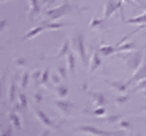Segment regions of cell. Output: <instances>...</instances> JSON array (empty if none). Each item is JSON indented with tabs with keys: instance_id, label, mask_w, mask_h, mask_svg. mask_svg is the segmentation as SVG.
Wrapping results in <instances>:
<instances>
[{
	"instance_id": "cell-1",
	"label": "cell",
	"mask_w": 146,
	"mask_h": 136,
	"mask_svg": "<svg viewBox=\"0 0 146 136\" xmlns=\"http://www.w3.org/2000/svg\"><path fill=\"white\" fill-rule=\"evenodd\" d=\"M81 11V10H86L85 8H79V7H74L69 3L68 0H65L64 3H62L59 7L57 8H53L50 9L45 12V18L47 19V21H56L60 18L65 17L66 15H68L69 12L72 11Z\"/></svg>"
},
{
	"instance_id": "cell-2",
	"label": "cell",
	"mask_w": 146,
	"mask_h": 136,
	"mask_svg": "<svg viewBox=\"0 0 146 136\" xmlns=\"http://www.w3.org/2000/svg\"><path fill=\"white\" fill-rule=\"evenodd\" d=\"M70 44H72V48L74 50V52L78 55V57L80 58L81 63L86 64L88 57L86 47H85V35L80 32L74 34L72 40H70Z\"/></svg>"
},
{
	"instance_id": "cell-3",
	"label": "cell",
	"mask_w": 146,
	"mask_h": 136,
	"mask_svg": "<svg viewBox=\"0 0 146 136\" xmlns=\"http://www.w3.org/2000/svg\"><path fill=\"white\" fill-rule=\"evenodd\" d=\"M143 55H144V50H139L133 53H129L127 55H120V58L124 59L125 64L130 70L136 72L144 60Z\"/></svg>"
},
{
	"instance_id": "cell-4",
	"label": "cell",
	"mask_w": 146,
	"mask_h": 136,
	"mask_svg": "<svg viewBox=\"0 0 146 136\" xmlns=\"http://www.w3.org/2000/svg\"><path fill=\"white\" fill-rule=\"evenodd\" d=\"M117 10H120L121 17L123 19L122 1H120V0H107L106 1V5H104V8H103V19L104 20L110 19Z\"/></svg>"
},
{
	"instance_id": "cell-5",
	"label": "cell",
	"mask_w": 146,
	"mask_h": 136,
	"mask_svg": "<svg viewBox=\"0 0 146 136\" xmlns=\"http://www.w3.org/2000/svg\"><path fill=\"white\" fill-rule=\"evenodd\" d=\"M76 132H79L82 134H88V135H111V134H114V133H110L108 131L99 129L97 126H94V125H86V124L77 126Z\"/></svg>"
},
{
	"instance_id": "cell-6",
	"label": "cell",
	"mask_w": 146,
	"mask_h": 136,
	"mask_svg": "<svg viewBox=\"0 0 146 136\" xmlns=\"http://www.w3.org/2000/svg\"><path fill=\"white\" fill-rule=\"evenodd\" d=\"M145 78H146V59H144L142 65L139 66V68L136 72H134L133 76L126 81V84H127V86L130 87L131 85L139 84L141 80H143V79Z\"/></svg>"
},
{
	"instance_id": "cell-7",
	"label": "cell",
	"mask_w": 146,
	"mask_h": 136,
	"mask_svg": "<svg viewBox=\"0 0 146 136\" xmlns=\"http://www.w3.org/2000/svg\"><path fill=\"white\" fill-rule=\"evenodd\" d=\"M54 105L57 107V110L64 116H69L72 109L74 107V103L68 100H57L54 101Z\"/></svg>"
},
{
	"instance_id": "cell-8",
	"label": "cell",
	"mask_w": 146,
	"mask_h": 136,
	"mask_svg": "<svg viewBox=\"0 0 146 136\" xmlns=\"http://www.w3.org/2000/svg\"><path fill=\"white\" fill-rule=\"evenodd\" d=\"M34 113L36 115L37 120L41 122L45 127H47V129H48V127H51V129H56V127H57V126L55 125V123L52 121L51 117L46 114L45 112H43L42 110H35Z\"/></svg>"
},
{
	"instance_id": "cell-9",
	"label": "cell",
	"mask_w": 146,
	"mask_h": 136,
	"mask_svg": "<svg viewBox=\"0 0 146 136\" xmlns=\"http://www.w3.org/2000/svg\"><path fill=\"white\" fill-rule=\"evenodd\" d=\"M30 9L28 11V20H33L35 17L41 13V5L40 0H29Z\"/></svg>"
},
{
	"instance_id": "cell-10",
	"label": "cell",
	"mask_w": 146,
	"mask_h": 136,
	"mask_svg": "<svg viewBox=\"0 0 146 136\" xmlns=\"http://www.w3.org/2000/svg\"><path fill=\"white\" fill-rule=\"evenodd\" d=\"M101 64H102V62H101V58L99 56V53L97 50H95L92 53V55H91V58H90V65H89L88 72L89 74L90 72H94L97 68H99L101 66Z\"/></svg>"
},
{
	"instance_id": "cell-11",
	"label": "cell",
	"mask_w": 146,
	"mask_h": 136,
	"mask_svg": "<svg viewBox=\"0 0 146 136\" xmlns=\"http://www.w3.org/2000/svg\"><path fill=\"white\" fill-rule=\"evenodd\" d=\"M108 82V85H109L113 90H115L117 92L119 93H123L125 92L126 90H127V84H126V81H107Z\"/></svg>"
},
{
	"instance_id": "cell-12",
	"label": "cell",
	"mask_w": 146,
	"mask_h": 136,
	"mask_svg": "<svg viewBox=\"0 0 146 136\" xmlns=\"http://www.w3.org/2000/svg\"><path fill=\"white\" fill-rule=\"evenodd\" d=\"M43 31H45V27H44L43 24L42 25H38V27H35V28H33L32 30H30L28 31L23 37H22V41H27V40H31V38H33V37H35L36 35H38L40 33H42Z\"/></svg>"
},
{
	"instance_id": "cell-13",
	"label": "cell",
	"mask_w": 146,
	"mask_h": 136,
	"mask_svg": "<svg viewBox=\"0 0 146 136\" xmlns=\"http://www.w3.org/2000/svg\"><path fill=\"white\" fill-rule=\"evenodd\" d=\"M19 78L18 74L15 76V79H12V82L10 84L9 89H8V100L9 102H13L17 96V80Z\"/></svg>"
},
{
	"instance_id": "cell-14",
	"label": "cell",
	"mask_w": 146,
	"mask_h": 136,
	"mask_svg": "<svg viewBox=\"0 0 146 136\" xmlns=\"http://www.w3.org/2000/svg\"><path fill=\"white\" fill-rule=\"evenodd\" d=\"M66 64H67V68H68V72L74 76L75 72V64H76V58L74 55L73 52H69L66 56Z\"/></svg>"
},
{
	"instance_id": "cell-15",
	"label": "cell",
	"mask_w": 146,
	"mask_h": 136,
	"mask_svg": "<svg viewBox=\"0 0 146 136\" xmlns=\"http://www.w3.org/2000/svg\"><path fill=\"white\" fill-rule=\"evenodd\" d=\"M91 97H92V100H94V104L96 107H103L106 104V97L103 93L99 92H90Z\"/></svg>"
},
{
	"instance_id": "cell-16",
	"label": "cell",
	"mask_w": 146,
	"mask_h": 136,
	"mask_svg": "<svg viewBox=\"0 0 146 136\" xmlns=\"http://www.w3.org/2000/svg\"><path fill=\"white\" fill-rule=\"evenodd\" d=\"M70 42H68V41H65L64 43L62 44V46L59 47V50L58 53L55 55V58H62L64 57V56H67V54L70 52Z\"/></svg>"
},
{
	"instance_id": "cell-17",
	"label": "cell",
	"mask_w": 146,
	"mask_h": 136,
	"mask_svg": "<svg viewBox=\"0 0 146 136\" xmlns=\"http://www.w3.org/2000/svg\"><path fill=\"white\" fill-rule=\"evenodd\" d=\"M125 24H141V25H146V10L143 15L129 19L124 22Z\"/></svg>"
},
{
	"instance_id": "cell-18",
	"label": "cell",
	"mask_w": 146,
	"mask_h": 136,
	"mask_svg": "<svg viewBox=\"0 0 146 136\" xmlns=\"http://www.w3.org/2000/svg\"><path fill=\"white\" fill-rule=\"evenodd\" d=\"M42 24L45 27V30H50V31L59 30L65 27V24H63V23H58V22H54V21H47V20H44L42 22Z\"/></svg>"
},
{
	"instance_id": "cell-19",
	"label": "cell",
	"mask_w": 146,
	"mask_h": 136,
	"mask_svg": "<svg viewBox=\"0 0 146 136\" xmlns=\"http://www.w3.org/2000/svg\"><path fill=\"white\" fill-rule=\"evenodd\" d=\"M136 48V43L135 42H129L123 45H119L115 47V53H122V52H131Z\"/></svg>"
},
{
	"instance_id": "cell-20",
	"label": "cell",
	"mask_w": 146,
	"mask_h": 136,
	"mask_svg": "<svg viewBox=\"0 0 146 136\" xmlns=\"http://www.w3.org/2000/svg\"><path fill=\"white\" fill-rule=\"evenodd\" d=\"M100 54L108 57V56H112L113 54H115V46H110V45H106V46H101L100 47Z\"/></svg>"
},
{
	"instance_id": "cell-21",
	"label": "cell",
	"mask_w": 146,
	"mask_h": 136,
	"mask_svg": "<svg viewBox=\"0 0 146 136\" xmlns=\"http://www.w3.org/2000/svg\"><path fill=\"white\" fill-rule=\"evenodd\" d=\"M9 119H10L11 124L13 125V127H15L17 129H21V121H20L19 115L15 113V111H12V112L10 113V115H9Z\"/></svg>"
},
{
	"instance_id": "cell-22",
	"label": "cell",
	"mask_w": 146,
	"mask_h": 136,
	"mask_svg": "<svg viewBox=\"0 0 146 136\" xmlns=\"http://www.w3.org/2000/svg\"><path fill=\"white\" fill-rule=\"evenodd\" d=\"M50 79H51V72H50V69H45L42 72V76H41V79H40V86L47 87Z\"/></svg>"
},
{
	"instance_id": "cell-23",
	"label": "cell",
	"mask_w": 146,
	"mask_h": 136,
	"mask_svg": "<svg viewBox=\"0 0 146 136\" xmlns=\"http://www.w3.org/2000/svg\"><path fill=\"white\" fill-rule=\"evenodd\" d=\"M29 81H30V72H24L22 74L21 78H20V88H21L22 90H24L28 87Z\"/></svg>"
},
{
	"instance_id": "cell-24",
	"label": "cell",
	"mask_w": 146,
	"mask_h": 136,
	"mask_svg": "<svg viewBox=\"0 0 146 136\" xmlns=\"http://www.w3.org/2000/svg\"><path fill=\"white\" fill-rule=\"evenodd\" d=\"M18 100H19V104L22 107V111H25L28 109V99H27V96L23 92L18 93Z\"/></svg>"
},
{
	"instance_id": "cell-25",
	"label": "cell",
	"mask_w": 146,
	"mask_h": 136,
	"mask_svg": "<svg viewBox=\"0 0 146 136\" xmlns=\"http://www.w3.org/2000/svg\"><path fill=\"white\" fill-rule=\"evenodd\" d=\"M56 94H57V97L60 98V99L66 98V97L68 96V88L66 86H64V85L58 86L56 88Z\"/></svg>"
},
{
	"instance_id": "cell-26",
	"label": "cell",
	"mask_w": 146,
	"mask_h": 136,
	"mask_svg": "<svg viewBox=\"0 0 146 136\" xmlns=\"http://www.w3.org/2000/svg\"><path fill=\"white\" fill-rule=\"evenodd\" d=\"M107 21V20H104V19H92L91 21H90V28L91 29H101L103 25V23Z\"/></svg>"
},
{
	"instance_id": "cell-27",
	"label": "cell",
	"mask_w": 146,
	"mask_h": 136,
	"mask_svg": "<svg viewBox=\"0 0 146 136\" xmlns=\"http://www.w3.org/2000/svg\"><path fill=\"white\" fill-rule=\"evenodd\" d=\"M146 89V78L141 80L139 84H136V86L131 90V92H139V91H144Z\"/></svg>"
},
{
	"instance_id": "cell-28",
	"label": "cell",
	"mask_w": 146,
	"mask_h": 136,
	"mask_svg": "<svg viewBox=\"0 0 146 136\" xmlns=\"http://www.w3.org/2000/svg\"><path fill=\"white\" fill-rule=\"evenodd\" d=\"M67 72H68V68L65 66H62V65L57 66V68H56V72L60 76L62 79H67Z\"/></svg>"
},
{
	"instance_id": "cell-29",
	"label": "cell",
	"mask_w": 146,
	"mask_h": 136,
	"mask_svg": "<svg viewBox=\"0 0 146 136\" xmlns=\"http://www.w3.org/2000/svg\"><path fill=\"white\" fill-rule=\"evenodd\" d=\"M41 76H42V72H41V70H34V72L31 74V77H32V79H33V81L36 84V86L40 85Z\"/></svg>"
},
{
	"instance_id": "cell-30",
	"label": "cell",
	"mask_w": 146,
	"mask_h": 136,
	"mask_svg": "<svg viewBox=\"0 0 146 136\" xmlns=\"http://www.w3.org/2000/svg\"><path fill=\"white\" fill-rule=\"evenodd\" d=\"M129 100H130V97L123 94V96H119L117 98H115V103L120 105V104H124V103H126Z\"/></svg>"
},
{
	"instance_id": "cell-31",
	"label": "cell",
	"mask_w": 146,
	"mask_h": 136,
	"mask_svg": "<svg viewBox=\"0 0 146 136\" xmlns=\"http://www.w3.org/2000/svg\"><path fill=\"white\" fill-rule=\"evenodd\" d=\"M119 127L122 129H126V131H130L131 129V124L127 121H124V120H121L119 122Z\"/></svg>"
},
{
	"instance_id": "cell-32",
	"label": "cell",
	"mask_w": 146,
	"mask_h": 136,
	"mask_svg": "<svg viewBox=\"0 0 146 136\" xmlns=\"http://www.w3.org/2000/svg\"><path fill=\"white\" fill-rule=\"evenodd\" d=\"M104 113H106V110H104L103 107H98V109L94 111V115L97 116V117H101Z\"/></svg>"
},
{
	"instance_id": "cell-33",
	"label": "cell",
	"mask_w": 146,
	"mask_h": 136,
	"mask_svg": "<svg viewBox=\"0 0 146 136\" xmlns=\"http://www.w3.org/2000/svg\"><path fill=\"white\" fill-rule=\"evenodd\" d=\"M119 119H121V116H119V115H112V116H109V117H104L103 121L109 122V123H113V122L119 121Z\"/></svg>"
},
{
	"instance_id": "cell-34",
	"label": "cell",
	"mask_w": 146,
	"mask_h": 136,
	"mask_svg": "<svg viewBox=\"0 0 146 136\" xmlns=\"http://www.w3.org/2000/svg\"><path fill=\"white\" fill-rule=\"evenodd\" d=\"M59 76L58 74H51V81L54 84V85H57V84H59Z\"/></svg>"
},
{
	"instance_id": "cell-35",
	"label": "cell",
	"mask_w": 146,
	"mask_h": 136,
	"mask_svg": "<svg viewBox=\"0 0 146 136\" xmlns=\"http://www.w3.org/2000/svg\"><path fill=\"white\" fill-rule=\"evenodd\" d=\"M15 65L17 66H21V67H24L25 66V64H27V60H25V58L23 57H19L15 59Z\"/></svg>"
},
{
	"instance_id": "cell-36",
	"label": "cell",
	"mask_w": 146,
	"mask_h": 136,
	"mask_svg": "<svg viewBox=\"0 0 146 136\" xmlns=\"http://www.w3.org/2000/svg\"><path fill=\"white\" fill-rule=\"evenodd\" d=\"M34 100L36 102H42L43 100V94L41 92H35L34 93Z\"/></svg>"
},
{
	"instance_id": "cell-37",
	"label": "cell",
	"mask_w": 146,
	"mask_h": 136,
	"mask_svg": "<svg viewBox=\"0 0 146 136\" xmlns=\"http://www.w3.org/2000/svg\"><path fill=\"white\" fill-rule=\"evenodd\" d=\"M2 135L7 136V135H12V126H9L6 131L2 132Z\"/></svg>"
},
{
	"instance_id": "cell-38",
	"label": "cell",
	"mask_w": 146,
	"mask_h": 136,
	"mask_svg": "<svg viewBox=\"0 0 146 136\" xmlns=\"http://www.w3.org/2000/svg\"><path fill=\"white\" fill-rule=\"evenodd\" d=\"M6 25H7V20H1L0 21V30L1 31H5Z\"/></svg>"
},
{
	"instance_id": "cell-39",
	"label": "cell",
	"mask_w": 146,
	"mask_h": 136,
	"mask_svg": "<svg viewBox=\"0 0 146 136\" xmlns=\"http://www.w3.org/2000/svg\"><path fill=\"white\" fill-rule=\"evenodd\" d=\"M52 0H41V5H45L47 2H51Z\"/></svg>"
},
{
	"instance_id": "cell-40",
	"label": "cell",
	"mask_w": 146,
	"mask_h": 136,
	"mask_svg": "<svg viewBox=\"0 0 146 136\" xmlns=\"http://www.w3.org/2000/svg\"><path fill=\"white\" fill-rule=\"evenodd\" d=\"M47 134H50V132H48V131H46V132L42 133V135H47Z\"/></svg>"
},
{
	"instance_id": "cell-41",
	"label": "cell",
	"mask_w": 146,
	"mask_h": 136,
	"mask_svg": "<svg viewBox=\"0 0 146 136\" xmlns=\"http://www.w3.org/2000/svg\"><path fill=\"white\" fill-rule=\"evenodd\" d=\"M133 1H135V2H137L139 5H142V3H141V0H133Z\"/></svg>"
},
{
	"instance_id": "cell-42",
	"label": "cell",
	"mask_w": 146,
	"mask_h": 136,
	"mask_svg": "<svg viewBox=\"0 0 146 136\" xmlns=\"http://www.w3.org/2000/svg\"><path fill=\"white\" fill-rule=\"evenodd\" d=\"M142 110H143V111H144V112H145V113H146V105H145V107H142Z\"/></svg>"
},
{
	"instance_id": "cell-43",
	"label": "cell",
	"mask_w": 146,
	"mask_h": 136,
	"mask_svg": "<svg viewBox=\"0 0 146 136\" xmlns=\"http://www.w3.org/2000/svg\"><path fill=\"white\" fill-rule=\"evenodd\" d=\"M0 1H1V3H3V2H7L8 0H0Z\"/></svg>"
},
{
	"instance_id": "cell-44",
	"label": "cell",
	"mask_w": 146,
	"mask_h": 136,
	"mask_svg": "<svg viewBox=\"0 0 146 136\" xmlns=\"http://www.w3.org/2000/svg\"><path fill=\"white\" fill-rule=\"evenodd\" d=\"M143 96H144V97L146 98V91H145V90H144V92H143Z\"/></svg>"
},
{
	"instance_id": "cell-45",
	"label": "cell",
	"mask_w": 146,
	"mask_h": 136,
	"mask_svg": "<svg viewBox=\"0 0 146 136\" xmlns=\"http://www.w3.org/2000/svg\"><path fill=\"white\" fill-rule=\"evenodd\" d=\"M120 1H122V2H127L129 0H120Z\"/></svg>"
},
{
	"instance_id": "cell-46",
	"label": "cell",
	"mask_w": 146,
	"mask_h": 136,
	"mask_svg": "<svg viewBox=\"0 0 146 136\" xmlns=\"http://www.w3.org/2000/svg\"><path fill=\"white\" fill-rule=\"evenodd\" d=\"M55 1H57V0H52V1H51V2H50V3H54Z\"/></svg>"
},
{
	"instance_id": "cell-47",
	"label": "cell",
	"mask_w": 146,
	"mask_h": 136,
	"mask_svg": "<svg viewBox=\"0 0 146 136\" xmlns=\"http://www.w3.org/2000/svg\"><path fill=\"white\" fill-rule=\"evenodd\" d=\"M142 8H143L144 10H146V5H145V6H142Z\"/></svg>"
}]
</instances>
